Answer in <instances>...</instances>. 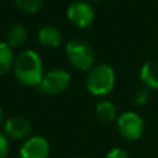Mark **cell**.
<instances>
[{
	"label": "cell",
	"mask_w": 158,
	"mask_h": 158,
	"mask_svg": "<svg viewBox=\"0 0 158 158\" xmlns=\"http://www.w3.org/2000/svg\"><path fill=\"white\" fill-rule=\"evenodd\" d=\"M65 52L71 65L79 71L92 69L94 67L93 65L96 60L94 49L86 40L74 39V40L68 42L65 46Z\"/></svg>",
	"instance_id": "cell-3"
},
{
	"label": "cell",
	"mask_w": 158,
	"mask_h": 158,
	"mask_svg": "<svg viewBox=\"0 0 158 158\" xmlns=\"http://www.w3.org/2000/svg\"><path fill=\"white\" fill-rule=\"evenodd\" d=\"M38 38L43 46L47 47H58L63 42V33L54 25H44L39 29Z\"/></svg>",
	"instance_id": "cell-9"
},
{
	"label": "cell",
	"mask_w": 158,
	"mask_h": 158,
	"mask_svg": "<svg viewBox=\"0 0 158 158\" xmlns=\"http://www.w3.org/2000/svg\"><path fill=\"white\" fill-rule=\"evenodd\" d=\"M106 158H129V154H128V151L123 150V148L114 147L107 153Z\"/></svg>",
	"instance_id": "cell-16"
},
{
	"label": "cell",
	"mask_w": 158,
	"mask_h": 158,
	"mask_svg": "<svg viewBox=\"0 0 158 158\" xmlns=\"http://www.w3.org/2000/svg\"><path fill=\"white\" fill-rule=\"evenodd\" d=\"M32 131L29 119L22 115H13L4 122V132L10 139L13 140H22L27 139Z\"/></svg>",
	"instance_id": "cell-8"
},
{
	"label": "cell",
	"mask_w": 158,
	"mask_h": 158,
	"mask_svg": "<svg viewBox=\"0 0 158 158\" xmlns=\"http://www.w3.org/2000/svg\"><path fill=\"white\" fill-rule=\"evenodd\" d=\"M79 158H82V157H79Z\"/></svg>",
	"instance_id": "cell-20"
},
{
	"label": "cell",
	"mask_w": 158,
	"mask_h": 158,
	"mask_svg": "<svg viewBox=\"0 0 158 158\" xmlns=\"http://www.w3.org/2000/svg\"><path fill=\"white\" fill-rule=\"evenodd\" d=\"M2 121H3V110L0 107V123H2Z\"/></svg>",
	"instance_id": "cell-18"
},
{
	"label": "cell",
	"mask_w": 158,
	"mask_h": 158,
	"mask_svg": "<svg viewBox=\"0 0 158 158\" xmlns=\"http://www.w3.org/2000/svg\"><path fill=\"white\" fill-rule=\"evenodd\" d=\"M14 54L13 47L7 44V42H0V77L6 75L10 68L14 65Z\"/></svg>",
	"instance_id": "cell-13"
},
{
	"label": "cell",
	"mask_w": 158,
	"mask_h": 158,
	"mask_svg": "<svg viewBox=\"0 0 158 158\" xmlns=\"http://www.w3.org/2000/svg\"><path fill=\"white\" fill-rule=\"evenodd\" d=\"M50 144L44 137L32 136L19 148V158H49Z\"/></svg>",
	"instance_id": "cell-7"
},
{
	"label": "cell",
	"mask_w": 158,
	"mask_h": 158,
	"mask_svg": "<svg viewBox=\"0 0 158 158\" xmlns=\"http://www.w3.org/2000/svg\"><path fill=\"white\" fill-rule=\"evenodd\" d=\"M148 98H150V92H148V87H143V89H140L139 92L135 94L133 101L137 104V106H143V104H146L148 101Z\"/></svg>",
	"instance_id": "cell-15"
},
{
	"label": "cell",
	"mask_w": 158,
	"mask_h": 158,
	"mask_svg": "<svg viewBox=\"0 0 158 158\" xmlns=\"http://www.w3.org/2000/svg\"><path fill=\"white\" fill-rule=\"evenodd\" d=\"M96 115L104 123H110L117 119V108L108 100H103L96 106Z\"/></svg>",
	"instance_id": "cell-12"
},
{
	"label": "cell",
	"mask_w": 158,
	"mask_h": 158,
	"mask_svg": "<svg viewBox=\"0 0 158 158\" xmlns=\"http://www.w3.org/2000/svg\"><path fill=\"white\" fill-rule=\"evenodd\" d=\"M10 150V146H8V140L7 137L3 133H0V158H6Z\"/></svg>",
	"instance_id": "cell-17"
},
{
	"label": "cell",
	"mask_w": 158,
	"mask_h": 158,
	"mask_svg": "<svg viewBox=\"0 0 158 158\" xmlns=\"http://www.w3.org/2000/svg\"><path fill=\"white\" fill-rule=\"evenodd\" d=\"M140 79L148 89L158 90V60H148L140 69Z\"/></svg>",
	"instance_id": "cell-10"
},
{
	"label": "cell",
	"mask_w": 158,
	"mask_h": 158,
	"mask_svg": "<svg viewBox=\"0 0 158 158\" xmlns=\"http://www.w3.org/2000/svg\"><path fill=\"white\" fill-rule=\"evenodd\" d=\"M115 72L108 64H97L86 77V89L94 96H104L114 89Z\"/></svg>",
	"instance_id": "cell-2"
},
{
	"label": "cell",
	"mask_w": 158,
	"mask_h": 158,
	"mask_svg": "<svg viewBox=\"0 0 158 158\" xmlns=\"http://www.w3.org/2000/svg\"><path fill=\"white\" fill-rule=\"evenodd\" d=\"M27 36H28V32H27L24 25L14 24L8 28L6 39H7V44L10 47H19L25 43Z\"/></svg>",
	"instance_id": "cell-11"
},
{
	"label": "cell",
	"mask_w": 158,
	"mask_h": 158,
	"mask_svg": "<svg viewBox=\"0 0 158 158\" xmlns=\"http://www.w3.org/2000/svg\"><path fill=\"white\" fill-rule=\"evenodd\" d=\"M93 2H100V0H93Z\"/></svg>",
	"instance_id": "cell-19"
},
{
	"label": "cell",
	"mask_w": 158,
	"mask_h": 158,
	"mask_svg": "<svg viewBox=\"0 0 158 158\" xmlns=\"http://www.w3.org/2000/svg\"><path fill=\"white\" fill-rule=\"evenodd\" d=\"M67 17L74 25L79 28H86L94 19V10L85 0H77L67 8Z\"/></svg>",
	"instance_id": "cell-6"
},
{
	"label": "cell",
	"mask_w": 158,
	"mask_h": 158,
	"mask_svg": "<svg viewBox=\"0 0 158 158\" xmlns=\"http://www.w3.org/2000/svg\"><path fill=\"white\" fill-rule=\"evenodd\" d=\"M71 83V75L65 69H53L49 71L42 79L39 89L44 94H60Z\"/></svg>",
	"instance_id": "cell-5"
},
{
	"label": "cell",
	"mask_w": 158,
	"mask_h": 158,
	"mask_svg": "<svg viewBox=\"0 0 158 158\" xmlns=\"http://www.w3.org/2000/svg\"><path fill=\"white\" fill-rule=\"evenodd\" d=\"M14 75L24 86H39L43 79V61L33 50H24L15 57Z\"/></svg>",
	"instance_id": "cell-1"
},
{
	"label": "cell",
	"mask_w": 158,
	"mask_h": 158,
	"mask_svg": "<svg viewBox=\"0 0 158 158\" xmlns=\"http://www.w3.org/2000/svg\"><path fill=\"white\" fill-rule=\"evenodd\" d=\"M14 2H15V4L18 6L22 11L33 14L40 10L43 0H14Z\"/></svg>",
	"instance_id": "cell-14"
},
{
	"label": "cell",
	"mask_w": 158,
	"mask_h": 158,
	"mask_svg": "<svg viewBox=\"0 0 158 158\" xmlns=\"http://www.w3.org/2000/svg\"><path fill=\"white\" fill-rule=\"evenodd\" d=\"M117 129L126 140H139L144 133V121L139 114L128 111L117 118Z\"/></svg>",
	"instance_id": "cell-4"
}]
</instances>
